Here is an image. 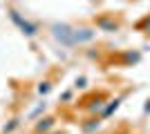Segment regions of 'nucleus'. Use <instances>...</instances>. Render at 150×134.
I'll use <instances>...</instances> for the list:
<instances>
[{"label": "nucleus", "instance_id": "nucleus-1", "mask_svg": "<svg viewBox=\"0 0 150 134\" xmlns=\"http://www.w3.org/2000/svg\"><path fill=\"white\" fill-rule=\"evenodd\" d=\"M52 34H54V38L58 40V43L67 45V47H72V45H79V43H88V40H92L94 36H96V32L94 29H88V27H83V29H74V27L69 25H52Z\"/></svg>", "mask_w": 150, "mask_h": 134}, {"label": "nucleus", "instance_id": "nucleus-2", "mask_svg": "<svg viewBox=\"0 0 150 134\" xmlns=\"http://www.w3.org/2000/svg\"><path fill=\"white\" fill-rule=\"evenodd\" d=\"M9 13H11V20L20 27V29H23V34H27V36H34V34L38 32L36 25H31V22H27L25 18H20V13H18V11H9Z\"/></svg>", "mask_w": 150, "mask_h": 134}, {"label": "nucleus", "instance_id": "nucleus-3", "mask_svg": "<svg viewBox=\"0 0 150 134\" xmlns=\"http://www.w3.org/2000/svg\"><path fill=\"white\" fill-rule=\"evenodd\" d=\"M54 123H56L54 119H40V121L36 123V130H34V132L36 134H47L52 128H54Z\"/></svg>", "mask_w": 150, "mask_h": 134}, {"label": "nucleus", "instance_id": "nucleus-4", "mask_svg": "<svg viewBox=\"0 0 150 134\" xmlns=\"http://www.w3.org/2000/svg\"><path fill=\"white\" fill-rule=\"evenodd\" d=\"M96 27H101V29H105V32H117V22L114 20H110V18H99L96 20Z\"/></svg>", "mask_w": 150, "mask_h": 134}, {"label": "nucleus", "instance_id": "nucleus-5", "mask_svg": "<svg viewBox=\"0 0 150 134\" xmlns=\"http://www.w3.org/2000/svg\"><path fill=\"white\" fill-rule=\"evenodd\" d=\"M94 128H99V121H96V119H92V123H85V125H83V130H85V132H92Z\"/></svg>", "mask_w": 150, "mask_h": 134}, {"label": "nucleus", "instance_id": "nucleus-6", "mask_svg": "<svg viewBox=\"0 0 150 134\" xmlns=\"http://www.w3.org/2000/svg\"><path fill=\"white\" fill-rule=\"evenodd\" d=\"M47 92H50V83H47V81H43V83L38 85V94H47Z\"/></svg>", "mask_w": 150, "mask_h": 134}, {"label": "nucleus", "instance_id": "nucleus-7", "mask_svg": "<svg viewBox=\"0 0 150 134\" xmlns=\"http://www.w3.org/2000/svg\"><path fill=\"white\" fill-rule=\"evenodd\" d=\"M117 107H119V101H112V105H110V107H108L105 112H103V116H110V114H112V112H114Z\"/></svg>", "mask_w": 150, "mask_h": 134}, {"label": "nucleus", "instance_id": "nucleus-8", "mask_svg": "<svg viewBox=\"0 0 150 134\" xmlns=\"http://www.w3.org/2000/svg\"><path fill=\"white\" fill-rule=\"evenodd\" d=\"M18 128V121H16V119H13L11 123H9V125H5V132H13V130Z\"/></svg>", "mask_w": 150, "mask_h": 134}, {"label": "nucleus", "instance_id": "nucleus-9", "mask_svg": "<svg viewBox=\"0 0 150 134\" xmlns=\"http://www.w3.org/2000/svg\"><path fill=\"white\" fill-rule=\"evenodd\" d=\"M144 27H146V29H148V32H150V18H146V22H144Z\"/></svg>", "mask_w": 150, "mask_h": 134}, {"label": "nucleus", "instance_id": "nucleus-10", "mask_svg": "<svg viewBox=\"0 0 150 134\" xmlns=\"http://www.w3.org/2000/svg\"><path fill=\"white\" fill-rule=\"evenodd\" d=\"M146 112H150V101H148V105H146Z\"/></svg>", "mask_w": 150, "mask_h": 134}, {"label": "nucleus", "instance_id": "nucleus-11", "mask_svg": "<svg viewBox=\"0 0 150 134\" xmlns=\"http://www.w3.org/2000/svg\"><path fill=\"white\" fill-rule=\"evenodd\" d=\"M52 134H63V132H52Z\"/></svg>", "mask_w": 150, "mask_h": 134}]
</instances>
